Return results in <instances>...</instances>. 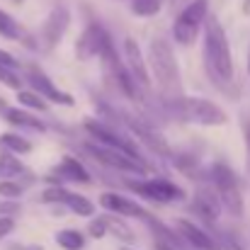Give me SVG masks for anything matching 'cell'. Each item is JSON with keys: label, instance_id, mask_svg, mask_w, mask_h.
Instances as JSON below:
<instances>
[{"label": "cell", "instance_id": "obj_25", "mask_svg": "<svg viewBox=\"0 0 250 250\" xmlns=\"http://www.w3.org/2000/svg\"><path fill=\"white\" fill-rule=\"evenodd\" d=\"M17 102L22 104V107H27V109H34V112H46L49 109V104H46V100H42L37 92H32V90H17Z\"/></svg>", "mask_w": 250, "mask_h": 250}, {"label": "cell", "instance_id": "obj_8", "mask_svg": "<svg viewBox=\"0 0 250 250\" xmlns=\"http://www.w3.org/2000/svg\"><path fill=\"white\" fill-rule=\"evenodd\" d=\"M126 187L151 202H158V204H170V202H180L185 199V192L182 187H177L175 182L163 180V177H146V180H126Z\"/></svg>", "mask_w": 250, "mask_h": 250}, {"label": "cell", "instance_id": "obj_14", "mask_svg": "<svg viewBox=\"0 0 250 250\" xmlns=\"http://www.w3.org/2000/svg\"><path fill=\"white\" fill-rule=\"evenodd\" d=\"M100 207L107 209V211L122 214V216L141 219V221H151V219H153V214L146 211L141 204H136L134 199H129V197H124V194H117V192H104V194H100Z\"/></svg>", "mask_w": 250, "mask_h": 250}, {"label": "cell", "instance_id": "obj_35", "mask_svg": "<svg viewBox=\"0 0 250 250\" xmlns=\"http://www.w3.org/2000/svg\"><path fill=\"white\" fill-rule=\"evenodd\" d=\"M12 2H17V5H22V2H24V0H12Z\"/></svg>", "mask_w": 250, "mask_h": 250}, {"label": "cell", "instance_id": "obj_11", "mask_svg": "<svg viewBox=\"0 0 250 250\" xmlns=\"http://www.w3.org/2000/svg\"><path fill=\"white\" fill-rule=\"evenodd\" d=\"M27 81H29V85H32V92H37L42 100H51V102L63 104V107H73V104H76L73 95H68V92L59 90L56 85L49 81V76H46L44 71H39L37 66L27 68Z\"/></svg>", "mask_w": 250, "mask_h": 250}, {"label": "cell", "instance_id": "obj_10", "mask_svg": "<svg viewBox=\"0 0 250 250\" xmlns=\"http://www.w3.org/2000/svg\"><path fill=\"white\" fill-rule=\"evenodd\" d=\"M39 202H44V204H63L71 211H76L78 216H92L95 214V204L87 197L78 194V192H71V189H66L61 185H49L39 194Z\"/></svg>", "mask_w": 250, "mask_h": 250}, {"label": "cell", "instance_id": "obj_26", "mask_svg": "<svg viewBox=\"0 0 250 250\" xmlns=\"http://www.w3.org/2000/svg\"><path fill=\"white\" fill-rule=\"evenodd\" d=\"M163 7V0H131V12L136 17H153Z\"/></svg>", "mask_w": 250, "mask_h": 250}, {"label": "cell", "instance_id": "obj_2", "mask_svg": "<svg viewBox=\"0 0 250 250\" xmlns=\"http://www.w3.org/2000/svg\"><path fill=\"white\" fill-rule=\"evenodd\" d=\"M148 63L153 68V78L161 87V95L166 102H172L177 97H182V83H180V66L175 59L172 46L167 44L166 39L156 37L151 42L148 49Z\"/></svg>", "mask_w": 250, "mask_h": 250}, {"label": "cell", "instance_id": "obj_32", "mask_svg": "<svg viewBox=\"0 0 250 250\" xmlns=\"http://www.w3.org/2000/svg\"><path fill=\"white\" fill-rule=\"evenodd\" d=\"M0 66H5V68H12V71H15L20 63H17V59H15L12 54H7V51H2V49H0Z\"/></svg>", "mask_w": 250, "mask_h": 250}, {"label": "cell", "instance_id": "obj_17", "mask_svg": "<svg viewBox=\"0 0 250 250\" xmlns=\"http://www.w3.org/2000/svg\"><path fill=\"white\" fill-rule=\"evenodd\" d=\"M49 182L54 180V182H61V180H71V182H81V185H87L90 182V172L83 167L81 161H76V158H71V156H66L59 166L54 167L51 172H49V177H46Z\"/></svg>", "mask_w": 250, "mask_h": 250}, {"label": "cell", "instance_id": "obj_7", "mask_svg": "<svg viewBox=\"0 0 250 250\" xmlns=\"http://www.w3.org/2000/svg\"><path fill=\"white\" fill-rule=\"evenodd\" d=\"M148 151H153V153H158V156H172L170 153V146H167V141L163 139V134L158 131V129H153L151 124H148V119H141V117H134V114H129V112H112Z\"/></svg>", "mask_w": 250, "mask_h": 250}, {"label": "cell", "instance_id": "obj_23", "mask_svg": "<svg viewBox=\"0 0 250 250\" xmlns=\"http://www.w3.org/2000/svg\"><path fill=\"white\" fill-rule=\"evenodd\" d=\"M56 243L63 250H83L85 248V236L76 229H63L56 233Z\"/></svg>", "mask_w": 250, "mask_h": 250}, {"label": "cell", "instance_id": "obj_29", "mask_svg": "<svg viewBox=\"0 0 250 250\" xmlns=\"http://www.w3.org/2000/svg\"><path fill=\"white\" fill-rule=\"evenodd\" d=\"M87 233H90V238H104V236H107V224H104V216L92 219V221H90V226H87Z\"/></svg>", "mask_w": 250, "mask_h": 250}, {"label": "cell", "instance_id": "obj_18", "mask_svg": "<svg viewBox=\"0 0 250 250\" xmlns=\"http://www.w3.org/2000/svg\"><path fill=\"white\" fill-rule=\"evenodd\" d=\"M192 209H194L204 221H209V224H214V221L219 219V214H221V204H219L214 189H199V192L194 194V199H192Z\"/></svg>", "mask_w": 250, "mask_h": 250}, {"label": "cell", "instance_id": "obj_36", "mask_svg": "<svg viewBox=\"0 0 250 250\" xmlns=\"http://www.w3.org/2000/svg\"><path fill=\"white\" fill-rule=\"evenodd\" d=\"M248 73H250V56H248Z\"/></svg>", "mask_w": 250, "mask_h": 250}, {"label": "cell", "instance_id": "obj_4", "mask_svg": "<svg viewBox=\"0 0 250 250\" xmlns=\"http://www.w3.org/2000/svg\"><path fill=\"white\" fill-rule=\"evenodd\" d=\"M211 182H214V194L221 204V209H226V214L231 216H243V197H241V185L238 177L226 163H214L211 170Z\"/></svg>", "mask_w": 250, "mask_h": 250}, {"label": "cell", "instance_id": "obj_19", "mask_svg": "<svg viewBox=\"0 0 250 250\" xmlns=\"http://www.w3.org/2000/svg\"><path fill=\"white\" fill-rule=\"evenodd\" d=\"M5 122H10L12 126L32 129V131H46V124L42 119H37L32 112H24V109H17V107L5 109Z\"/></svg>", "mask_w": 250, "mask_h": 250}, {"label": "cell", "instance_id": "obj_37", "mask_svg": "<svg viewBox=\"0 0 250 250\" xmlns=\"http://www.w3.org/2000/svg\"><path fill=\"white\" fill-rule=\"evenodd\" d=\"M122 250H134V248H126V246H124V248H122Z\"/></svg>", "mask_w": 250, "mask_h": 250}, {"label": "cell", "instance_id": "obj_12", "mask_svg": "<svg viewBox=\"0 0 250 250\" xmlns=\"http://www.w3.org/2000/svg\"><path fill=\"white\" fill-rule=\"evenodd\" d=\"M68 22H71V12H68L63 5H56V7L49 12V17L44 20L42 32H39V37H42V42H44L46 49H54V46L63 39V34H66V29H68Z\"/></svg>", "mask_w": 250, "mask_h": 250}, {"label": "cell", "instance_id": "obj_6", "mask_svg": "<svg viewBox=\"0 0 250 250\" xmlns=\"http://www.w3.org/2000/svg\"><path fill=\"white\" fill-rule=\"evenodd\" d=\"M85 151L104 167H114L119 172H131V175H148V166L144 163L141 156H129L124 151H117V148H107V146H100V144H87Z\"/></svg>", "mask_w": 250, "mask_h": 250}, {"label": "cell", "instance_id": "obj_31", "mask_svg": "<svg viewBox=\"0 0 250 250\" xmlns=\"http://www.w3.org/2000/svg\"><path fill=\"white\" fill-rule=\"evenodd\" d=\"M15 231V219L12 216H0V241Z\"/></svg>", "mask_w": 250, "mask_h": 250}, {"label": "cell", "instance_id": "obj_22", "mask_svg": "<svg viewBox=\"0 0 250 250\" xmlns=\"http://www.w3.org/2000/svg\"><path fill=\"white\" fill-rule=\"evenodd\" d=\"M24 172H27V167L22 166L20 158H15L12 153H0V177L15 180V177H20Z\"/></svg>", "mask_w": 250, "mask_h": 250}, {"label": "cell", "instance_id": "obj_33", "mask_svg": "<svg viewBox=\"0 0 250 250\" xmlns=\"http://www.w3.org/2000/svg\"><path fill=\"white\" fill-rule=\"evenodd\" d=\"M156 250H177V248L170 246V243H166V241H158V238H156Z\"/></svg>", "mask_w": 250, "mask_h": 250}, {"label": "cell", "instance_id": "obj_13", "mask_svg": "<svg viewBox=\"0 0 250 250\" xmlns=\"http://www.w3.org/2000/svg\"><path fill=\"white\" fill-rule=\"evenodd\" d=\"M124 68L129 71V76L134 78V83L139 87H148L151 78H148V66H146V59H144V51L141 46L136 44V39H124Z\"/></svg>", "mask_w": 250, "mask_h": 250}, {"label": "cell", "instance_id": "obj_21", "mask_svg": "<svg viewBox=\"0 0 250 250\" xmlns=\"http://www.w3.org/2000/svg\"><path fill=\"white\" fill-rule=\"evenodd\" d=\"M0 146L7 148L12 156H24V153L32 151V144L24 136H20V134H2L0 136Z\"/></svg>", "mask_w": 250, "mask_h": 250}, {"label": "cell", "instance_id": "obj_24", "mask_svg": "<svg viewBox=\"0 0 250 250\" xmlns=\"http://www.w3.org/2000/svg\"><path fill=\"white\" fill-rule=\"evenodd\" d=\"M104 224H107V233H112V236H117L119 241H126V243H134V231L122 221V219H117V216H104Z\"/></svg>", "mask_w": 250, "mask_h": 250}, {"label": "cell", "instance_id": "obj_34", "mask_svg": "<svg viewBox=\"0 0 250 250\" xmlns=\"http://www.w3.org/2000/svg\"><path fill=\"white\" fill-rule=\"evenodd\" d=\"M243 12L250 15V0H243Z\"/></svg>", "mask_w": 250, "mask_h": 250}, {"label": "cell", "instance_id": "obj_5", "mask_svg": "<svg viewBox=\"0 0 250 250\" xmlns=\"http://www.w3.org/2000/svg\"><path fill=\"white\" fill-rule=\"evenodd\" d=\"M209 15V2L207 0H192L175 20L172 24V37L182 46H192L202 32V24Z\"/></svg>", "mask_w": 250, "mask_h": 250}, {"label": "cell", "instance_id": "obj_3", "mask_svg": "<svg viewBox=\"0 0 250 250\" xmlns=\"http://www.w3.org/2000/svg\"><path fill=\"white\" fill-rule=\"evenodd\" d=\"M170 112L187 122V124H197V126H224L229 122L226 112L211 102V100H204V97H177L170 102Z\"/></svg>", "mask_w": 250, "mask_h": 250}, {"label": "cell", "instance_id": "obj_20", "mask_svg": "<svg viewBox=\"0 0 250 250\" xmlns=\"http://www.w3.org/2000/svg\"><path fill=\"white\" fill-rule=\"evenodd\" d=\"M0 34H2L5 39H24V44H27V46H34V44L27 39V34H24L22 24H20L12 15H7L5 10H0Z\"/></svg>", "mask_w": 250, "mask_h": 250}, {"label": "cell", "instance_id": "obj_9", "mask_svg": "<svg viewBox=\"0 0 250 250\" xmlns=\"http://www.w3.org/2000/svg\"><path fill=\"white\" fill-rule=\"evenodd\" d=\"M83 126L95 144L107 146V148L124 151V153H129V156H141L139 148H136V144H134L131 139H126L124 134H119L117 129H112V126H107V124H102V122H97V119H85Z\"/></svg>", "mask_w": 250, "mask_h": 250}, {"label": "cell", "instance_id": "obj_15", "mask_svg": "<svg viewBox=\"0 0 250 250\" xmlns=\"http://www.w3.org/2000/svg\"><path fill=\"white\" fill-rule=\"evenodd\" d=\"M107 37H109V34H107V29H104L102 24L90 22L83 29V34L78 37V42H76V56H78V61L95 59V56L100 54V49H102V44H104Z\"/></svg>", "mask_w": 250, "mask_h": 250}, {"label": "cell", "instance_id": "obj_28", "mask_svg": "<svg viewBox=\"0 0 250 250\" xmlns=\"http://www.w3.org/2000/svg\"><path fill=\"white\" fill-rule=\"evenodd\" d=\"M0 83L7 85V87H12V90H20V87H22V78H20L12 68L0 66Z\"/></svg>", "mask_w": 250, "mask_h": 250}, {"label": "cell", "instance_id": "obj_30", "mask_svg": "<svg viewBox=\"0 0 250 250\" xmlns=\"http://www.w3.org/2000/svg\"><path fill=\"white\" fill-rule=\"evenodd\" d=\"M241 126H243V139H246V148H248V170H250V112H243Z\"/></svg>", "mask_w": 250, "mask_h": 250}, {"label": "cell", "instance_id": "obj_16", "mask_svg": "<svg viewBox=\"0 0 250 250\" xmlns=\"http://www.w3.org/2000/svg\"><path fill=\"white\" fill-rule=\"evenodd\" d=\"M175 231H177V236H180L187 246H192V248H197V250H221V246L214 241V236H209L204 229H199V226L192 224V221L177 219V221H175Z\"/></svg>", "mask_w": 250, "mask_h": 250}, {"label": "cell", "instance_id": "obj_1", "mask_svg": "<svg viewBox=\"0 0 250 250\" xmlns=\"http://www.w3.org/2000/svg\"><path fill=\"white\" fill-rule=\"evenodd\" d=\"M202 27H204V68L209 78L214 81V85H219V90L236 97L238 90L231 87L233 85V56H231L226 32L221 22L211 15H207Z\"/></svg>", "mask_w": 250, "mask_h": 250}, {"label": "cell", "instance_id": "obj_27", "mask_svg": "<svg viewBox=\"0 0 250 250\" xmlns=\"http://www.w3.org/2000/svg\"><path fill=\"white\" fill-rule=\"evenodd\" d=\"M22 192H24V185H20L17 180H2V182H0V197H2V199L17 202V199L22 197Z\"/></svg>", "mask_w": 250, "mask_h": 250}]
</instances>
